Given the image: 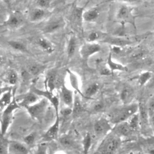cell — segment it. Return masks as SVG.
I'll list each match as a JSON object with an SVG mask.
<instances>
[{"mask_svg": "<svg viewBox=\"0 0 154 154\" xmlns=\"http://www.w3.org/2000/svg\"><path fill=\"white\" fill-rule=\"evenodd\" d=\"M15 99L20 107L26 108L38 101L39 96L32 91L15 97Z\"/></svg>", "mask_w": 154, "mask_h": 154, "instance_id": "30bf717a", "label": "cell"}, {"mask_svg": "<svg viewBox=\"0 0 154 154\" xmlns=\"http://www.w3.org/2000/svg\"><path fill=\"white\" fill-rule=\"evenodd\" d=\"M60 89V97L63 102L66 105L67 107L72 108L73 99H74V94L72 90L67 88L64 84H63Z\"/></svg>", "mask_w": 154, "mask_h": 154, "instance_id": "e0dca14e", "label": "cell"}, {"mask_svg": "<svg viewBox=\"0 0 154 154\" xmlns=\"http://www.w3.org/2000/svg\"><path fill=\"white\" fill-rule=\"evenodd\" d=\"M8 45L14 50L23 52V53H28V50L26 48V45L20 41V40H9L8 42Z\"/></svg>", "mask_w": 154, "mask_h": 154, "instance_id": "484cf974", "label": "cell"}, {"mask_svg": "<svg viewBox=\"0 0 154 154\" xmlns=\"http://www.w3.org/2000/svg\"><path fill=\"white\" fill-rule=\"evenodd\" d=\"M45 66L37 62H31L28 64L26 66V71L33 76L39 75L45 69Z\"/></svg>", "mask_w": 154, "mask_h": 154, "instance_id": "44dd1931", "label": "cell"}, {"mask_svg": "<svg viewBox=\"0 0 154 154\" xmlns=\"http://www.w3.org/2000/svg\"><path fill=\"white\" fill-rule=\"evenodd\" d=\"M98 90L99 86L96 83L91 84L86 88L85 93L83 94V96L86 98L90 99L97 92Z\"/></svg>", "mask_w": 154, "mask_h": 154, "instance_id": "d6a6232c", "label": "cell"}, {"mask_svg": "<svg viewBox=\"0 0 154 154\" xmlns=\"http://www.w3.org/2000/svg\"><path fill=\"white\" fill-rule=\"evenodd\" d=\"M111 132L120 138L129 137L134 132L127 121L115 124L112 127Z\"/></svg>", "mask_w": 154, "mask_h": 154, "instance_id": "4fadbf2b", "label": "cell"}, {"mask_svg": "<svg viewBox=\"0 0 154 154\" xmlns=\"http://www.w3.org/2000/svg\"><path fill=\"white\" fill-rule=\"evenodd\" d=\"M8 141L5 137H0V154H9Z\"/></svg>", "mask_w": 154, "mask_h": 154, "instance_id": "8d00e7d4", "label": "cell"}, {"mask_svg": "<svg viewBox=\"0 0 154 154\" xmlns=\"http://www.w3.org/2000/svg\"><path fill=\"white\" fill-rule=\"evenodd\" d=\"M79 94L75 92L74 95V99L73 106L72 108V114L73 115H78L82 112L84 110V107L81 101V99L79 97Z\"/></svg>", "mask_w": 154, "mask_h": 154, "instance_id": "4316f807", "label": "cell"}, {"mask_svg": "<svg viewBox=\"0 0 154 154\" xmlns=\"http://www.w3.org/2000/svg\"><path fill=\"white\" fill-rule=\"evenodd\" d=\"M12 88L9 90L0 97V109H4L12 101L13 98Z\"/></svg>", "mask_w": 154, "mask_h": 154, "instance_id": "f1b7e54d", "label": "cell"}, {"mask_svg": "<svg viewBox=\"0 0 154 154\" xmlns=\"http://www.w3.org/2000/svg\"><path fill=\"white\" fill-rule=\"evenodd\" d=\"M121 144V138L111 131L107 134L97 149L100 154H113Z\"/></svg>", "mask_w": 154, "mask_h": 154, "instance_id": "7a4b0ae2", "label": "cell"}, {"mask_svg": "<svg viewBox=\"0 0 154 154\" xmlns=\"http://www.w3.org/2000/svg\"><path fill=\"white\" fill-rule=\"evenodd\" d=\"M99 73L101 75H110L112 74L111 71L109 70V69L108 67L100 66H99Z\"/></svg>", "mask_w": 154, "mask_h": 154, "instance_id": "7bdbcfd3", "label": "cell"}, {"mask_svg": "<svg viewBox=\"0 0 154 154\" xmlns=\"http://www.w3.org/2000/svg\"><path fill=\"white\" fill-rule=\"evenodd\" d=\"M103 42L112 45L114 46L117 47L126 46L131 43L130 40L120 37H109L106 38L103 40Z\"/></svg>", "mask_w": 154, "mask_h": 154, "instance_id": "7402d4cb", "label": "cell"}, {"mask_svg": "<svg viewBox=\"0 0 154 154\" xmlns=\"http://www.w3.org/2000/svg\"><path fill=\"white\" fill-rule=\"evenodd\" d=\"M92 143V138L91 135L87 132L85 135L83 140H82V147H83V152L84 154H88L91 146Z\"/></svg>", "mask_w": 154, "mask_h": 154, "instance_id": "836d02e7", "label": "cell"}, {"mask_svg": "<svg viewBox=\"0 0 154 154\" xmlns=\"http://www.w3.org/2000/svg\"><path fill=\"white\" fill-rule=\"evenodd\" d=\"M4 61V57L2 55V54L1 53V52L0 51V65L2 64Z\"/></svg>", "mask_w": 154, "mask_h": 154, "instance_id": "c3c4849f", "label": "cell"}, {"mask_svg": "<svg viewBox=\"0 0 154 154\" xmlns=\"http://www.w3.org/2000/svg\"><path fill=\"white\" fill-rule=\"evenodd\" d=\"M48 13L49 12L48 10L35 7L29 11L28 18L31 22H39L45 19L47 17Z\"/></svg>", "mask_w": 154, "mask_h": 154, "instance_id": "ac0fdd59", "label": "cell"}, {"mask_svg": "<svg viewBox=\"0 0 154 154\" xmlns=\"http://www.w3.org/2000/svg\"><path fill=\"white\" fill-rule=\"evenodd\" d=\"M129 125L132 129V130L135 132L138 129L140 126V121H139V116L138 113H136L132 116H131L127 120Z\"/></svg>", "mask_w": 154, "mask_h": 154, "instance_id": "e575fe53", "label": "cell"}, {"mask_svg": "<svg viewBox=\"0 0 154 154\" xmlns=\"http://www.w3.org/2000/svg\"><path fill=\"white\" fill-rule=\"evenodd\" d=\"M24 23L25 18L23 14L19 11H14L9 14L7 19L1 26L11 29H16L23 26Z\"/></svg>", "mask_w": 154, "mask_h": 154, "instance_id": "5b68a950", "label": "cell"}, {"mask_svg": "<svg viewBox=\"0 0 154 154\" xmlns=\"http://www.w3.org/2000/svg\"><path fill=\"white\" fill-rule=\"evenodd\" d=\"M64 25V22L62 17H54L48 20L42 28V31L45 34H52L61 29Z\"/></svg>", "mask_w": 154, "mask_h": 154, "instance_id": "9c48e42d", "label": "cell"}, {"mask_svg": "<svg viewBox=\"0 0 154 154\" xmlns=\"http://www.w3.org/2000/svg\"><path fill=\"white\" fill-rule=\"evenodd\" d=\"M48 103L49 101L43 98L35 103L26 106L25 109L33 119L41 122L45 114Z\"/></svg>", "mask_w": 154, "mask_h": 154, "instance_id": "277c9868", "label": "cell"}, {"mask_svg": "<svg viewBox=\"0 0 154 154\" xmlns=\"http://www.w3.org/2000/svg\"><path fill=\"white\" fill-rule=\"evenodd\" d=\"M147 144L149 146V149H154V137H150L147 139Z\"/></svg>", "mask_w": 154, "mask_h": 154, "instance_id": "ee69618b", "label": "cell"}, {"mask_svg": "<svg viewBox=\"0 0 154 154\" xmlns=\"http://www.w3.org/2000/svg\"><path fill=\"white\" fill-rule=\"evenodd\" d=\"M77 47L76 39L75 36H71L68 41L67 46V55L68 58H71L75 54Z\"/></svg>", "mask_w": 154, "mask_h": 154, "instance_id": "f546056e", "label": "cell"}, {"mask_svg": "<svg viewBox=\"0 0 154 154\" xmlns=\"http://www.w3.org/2000/svg\"><path fill=\"white\" fill-rule=\"evenodd\" d=\"M118 1H122L127 2H135L138 1V0H118Z\"/></svg>", "mask_w": 154, "mask_h": 154, "instance_id": "f907efd6", "label": "cell"}, {"mask_svg": "<svg viewBox=\"0 0 154 154\" xmlns=\"http://www.w3.org/2000/svg\"><path fill=\"white\" fill-rule=\"evenodd\" d=\"M84 11L83 8L78 7H75L70 14V20L72 24L78 28H81L82 25V21L83 19L82 14Z\"/></svg>", "mask_w": 154, "mask_h": 154, "instance_id": "d6986e66", "label": "cell"}, {"mask_svg": "<svg viewBox=\"0 0 154 154\" xmlns=\"http://www.w3.org/2000/svg\"><path fill=\"white\" fill-rule=\"evenodd\" d=\"M67 72L69 75V81L72 87L75 90V92L78 93L80 96H83V93L81 91L79 87V82L76 75L70 70H67Z\"/></svg>", "mask_w": 154, "mask_h": 154, "instance_id": "83f0119b", "label": "cell"}, {"mask_svg": "<svg viewBox=\"0 0 154 154\" xmlns=\"http://www.w3.org/2000/svg\"><path fill=\"white\" fill-rule=\"evenodd\" d=\"M101 50V46L97 43L89 42L84 44L80 49V55L81 57L87 60L93 55L100 52Z\"/></svg>", "mask_w": 154, "mask_h": 154, "instance_id": "5bb4252c", "label": "cell"}, {"mask_svg": "<svg viewBox=\"0 0 154 154\" xmlns=\"http://www.w3.org/2000/svg\"><path fill=\"white\" fill-rule=\"evenodd\" d=\"M138 104V116L140 121V126L143 129L147 128L148 123L149 122V115L147 104L144 101L141 100Z\"/></svg>", "mask_w": 154, "mask_h": 154, "instance_id": "9a60e30c", "label": "cell"}, {"mask_svg": "<svg viewBox=\"0 0 154 154\" xmlns=\"http://www.w3.org/2000/svg\"><path fill=\"white\" fill-rule=\"evenodd\" d=\"M16 2H17V3H20V2H24L26 0H14Z\"/></svg>", "mask_w": 154, "mask_h": 154, "instance_id": "816d5d0a", "label": "cell"}, {"mask_svg": "<svg viewBox=\"0 0 154 154\" xmlns=\"http://www.w3.org/2000/svg\"><path fill=\"white\" fill-rule=\"evenodd\" d=\"M99 14V12L97 8H91L84 11L82 14V17L85 21L91 22L97 18Z\"/></svg>", "mask_w": 154, "mask_h": 154, "instance_id": "4dcf8cb0", "label": "cell"}, {"mask_svg": "<svg viewBox=\"0 0 154 154\" xmlns=\"http://www.w3.org/2000/svg\"><path fill=\"white\" fill-rule=\"evenodd\" d=\"M134 95V90L129 86H124L120 91V98L123 105H128L131 103Z\"/></svg>", "mask_w": 154, "mask_h": 154, "instance_id": "ffe728a7", "label": "cell"}, {"mask_svg": "<svg viewBox=\"0 0 154 154\" xmlns=\"http://www.w3.org/2000/svg\"><path fill=\"white\" fill-rule=\"evenodd\" d=\"M5 82L10 85V86L13 87L16 85L19 81V75L16 71L14 70H10L5 75L4 77Z\"/></svg>", "mask_w": 154, "mask_h": 154, "instance_id": "d4e9b609", "label": "cell"}, {"mask_svg": "<svg viewBox=\"0 0 154 154\" xmlns=\"http://www.w3.org/2000/svg\"><path fill=\"white\" fill-rule=\"evenodd\" d=\"M106 64L108 65V67L109 69V70L112 73L114 71H123L126 72L128 70V69L126 66L120 64L115 63L112 60V54L111 52H109V55L108 57L107 60H106Z\"/></svg>", "mask_w": 154, "mask_h": 154, "instance_id": "cb8c5ba5", "label": "cell"}, {"mask_svg": "<svg viewBox=\"0 0 154 154\" xmlns=\"http://www.w3.org/2000/svg\"><path fill=\"white\" fill-rule=\"evenodd\" d=\"M117 19L123 22H128L134 25V16L132 13V9L126 5H121L117 11Z\"/></svg>", "mask_w": 154, "mask_h": 154, "instance_id": "7c38bea8", "label": "cell"}, {"mask_svg": "<svg viewBox=\"0 0 154 154\" xmlns=\"http://www.w3.org/2000/svg\"><path fill=\"white\" fill-rule=\"evenodd\" d=\"M20 108V107L15 99V97L13 96V100L2 111L0 137H5V135L6 134L7 130L11 125L13 112Z\"/></svg>", "mask_w": 154, "mask_h": 154, "instance_id": "3957f363", "label": "cell"}, {"mask_svg": "<svg viewBox=\"0 0 154 154\" xmlns=\"http://www.w3.org/2000/svg\"><path fill=\"white\" fill-rule=\"evenodd\" d=\"M146 54V52L145 51L142 49V48H138L136 50H135L131 54V58L132 60H140L141 58H142L144 55Z\"/></svg>", "mask_w": 154, "mask_h": 154, "instance_id": "f35d334b", "label": "cell"}, {"mask_svg": "<svg viewBox=\"0 0 154 154\" xmlns=\"http://www.w3.org/2000/svg\"><path fill=\"white\" fill-rule=\"evenodd\" d=\"M35 7L42 9L48 10L51 3V0H33Z\"/></svg>", "mask_w": 154, "mask_h": 154, "instance_id": "74e56055", "label": "cell"}, {"mask_svg": "<svg viewBox=\"0 0 154 154\" xmlns=\"http://www.w3.org/2000/svg\"><path fill=\"white\" fill-rule=\"evenodd\" d=\"M13 87L11 86H6V87H0V97L4 94L5 93H6L7 91H8L9 90H10L11 88H12Z\"/></svg>", "mask_w": 154, "mask_h": 154, "instance_id": "bcb514c9", "label": "cell"}, {"mask_svg": "<svg viewBox=\"0 0 154 154\" xmlns=\"http://www.w3.org/2000/svg\"><path fill=\"white\" fill-rule=\"evenodd\" d=\"M1 115H2V111H0V123H1Z\"/></svg>", "mask_w": 154, "mask_h": 154, "instance_id": "f5cc1de1", "label": "cell"}, {"mask_svg": "<svg viewBox=\"0 0 154 154\" xmlns=\"http://www.w3.org/2000/svg\"><path fill=\"white\" fill-rule=\"evenodd\" d=\"M35 137H36L35 132H31L30 134H28L23 138L24 143L26 146H31L34 143Z\"/></svg>", "mask_w": 154, "mask_h": 154, "instance_id": "ab89813d", "label": "cell"}, {"mask_svg": "<svg viewBox=\"0 0 154 154\" xmlns=\"http://www.w3.org/2000/svg\"><path fill=\"white\" fill-rule=\"evenodd\" d=\"M35 154H48V146L45 143H41L37 146Z\"/></svg>", "mask_w": 154, "mask_h": 154, "instance_id": "60d3db41", "label": "cell"}, {"mask_svg": "<svg viewBox=\"0 0 154 154\" xmlns=\"http://www.w3.org/2000/svg\"><path fill=\"white\" fill-rule=\"evenodd\" d=\"M103 103L102 102H99L94 105L93 109L94 110V111H99L103 108Z\"/></svg>", "mask_w": 154, "mask_h": 154, "instance_id": "f6af8a7d", "label": "cell"}, {"mask_svg": "<svg viewBox=\"0 0 154 154\" xmlns=\"http://www.w3.org/2000/svg\"><path fill=\"white\" fill-rule=\"evenodd\" d=\"M151 77H152V73L150 72H144L141 73L138 76V79L139 85L140 87L144 85L149 81Z\"/></svg>", "mask_w": 154, "mask_h": 154, "instance_id": "d590c367", "label": "cell"}, {"mask_svg": "<svg viewBox=\"0 0 154 154\" xmlns=\"http://www.w3.org/2000/svg\"><path fill=\"white\" fill-rule=\"evenodd\" d=\"M9 154H28L29 150L24 143L16 140L8 141Z\"/></svg>", "mask_w": 154, "mask_h": 154, "instance_id": "2e32d148", "label": "cell"}, {"mask_svg": "<svg viewBox=\"0 0 154 154\" xmlns=\"http://www.w3.org/2000/svg\"><path fill=\"white\" fill-rule=\"evenodd\" d=\"M112 127L109 120L105 117H100L94 122V133L98 137H105L111 131Z\"/></svg>", "mask_w": 154, "mask_h": 154, "instance_id": "ba28073f", "label": "cell"}, {"mask_svg": "<svg viewBox=\"0 0 154 154\" xmlns=\"http://www.w3.org/2000/svg\"><path fill=\"white\" fill-rule=\"evenodd\" d=\"M99 37V34L98 32L96 31H92L88 34V35L87 37V40L88 42H93V41H95L96 40L98 39Z\"/></svg>", "mask_w": 154, "mask_h": 154, "instance_id": "b9f144b4", "label": "cell"}, {"mask_svg": "<svg viewBox=\"0 0 154 154\" xmlns=\"http://www.w3.org/2000/svg\"><path fill=\"white\" fill-rule=\"evenodd\" d=\"M8 7H11V2L10 0H2Z\"/></svg>", "mask_w": 154, "mask_h": 154, "instance_id": "681fc988", "label": "cell"}, {"mask_svg": "<svg viewBox=\"0 0 154 154\" xmlns=\"http://www.w3.org/2000/svg\"><path fill=\"white\" fill-rule=\"evenodd\" d=\"M138 111V103H131L128 105H123L122 107L113 111L110 116L109 121L114 125L127 121L131 116L137 113Z\"/></svg>", "mask_w": 154, "mask_h": 154, "instance_id": "6da1fadb", "label": "cell"}, {"mask_svg": "<svg viewBox=\"0 0 154 154\" xmlns=\"http://www.w3.org/2000/svg\"><path fill=\"white\" fill-rule=\"evenodd\" d=\"M149 122L154 128V111L149 112Z\"/></svg>", "mask_w": 154, "mask_h": 154, "instance_id": "7dc6e473", "label": "cell"}, {"mask_svg": "<svg viewBox=\"0 0 154 154\" xmlns=\"http://www.w3.org/2000/svg\"><path fill=\"white\" fill-rule=\"evenodd\" d=\"M46 90L53 92V91L58 88H60L64 84L63 79L55 69H52L49 71L46 75L45 81Z\"/></svg>", "mask_w": 154, "mask_h": 154, "instance_id": "8992f818", "label": "cell"}, {"mask_svg": "<svg viewBox=\"0 0 154 154\" xmlns=\"http://www.w3.org/2000/svg\"><path fill=\"white\" fill-rule=\"evenodd\" d=\"M59 142L63 147L66 148L71 147L74 145L73 139L69 134H64L61 136L59 138Z\"/></svg>", "mask_w": 154, "mask_h": 154, "instance_id": "1f68e13d", "label": "cell"}, {"mask_svg": "<svg viewBox=\"0 0 154 154\" xmlns=\"http://www.w3.org/2000/svg\"><path fill=\"white\" fill-rule=\"evenodd\" d=\"M60 128V117L59 114H56L55 120L53 125L45 132L42 137L43 142H48L57 138Z\"/></svg>", "mask_w": 154, "mask_h": 154, "instance_id": "8fae6325", "label": "cell"}, {"mask_svg": "<svg viewBox=\"0 0 154 154\" xmlns=\"http://www.w3.org/2000/svg\"><path fill=\"white\" fill-rule=\"evenodd\" d=\"M30 91L35 93L38 96H42L43 98L47 99L49 102H50L54 106L55 111V114H59V105L60 101L59 98L55 96L53 92L50 91L48 90H43L36 88L35 86L31 87Z\"/></svg>", "mask_w": 154, "mask_h": 154, "instance_id": "52a82bcc", "label": "cell"}, {"mask_svg": "<svg viewBox=\"0 0 154 154\" xmlns=\"http://www.w3.org/2000/svg\"><path fill=\"white\" fill-rule=\"evenodd\" d=\"M37 43L40 49L48 54H51L54 51V47L53 45L46 38H38Z\"/></svg>", "mask_w": 154, "mask_h": 154, "instance_id": "603a6c76", "label": "cell"}]
</instances>
